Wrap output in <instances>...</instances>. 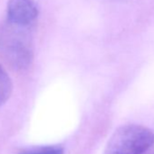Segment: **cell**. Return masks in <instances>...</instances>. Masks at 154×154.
Instances as JSON below:
<instances>
[{
  "mask_svg": "<svg viewBox=\"0 0 154 154\" xmlns=\"http://www.w3.org/2000/svg\"><path fill=\"white\" fill-rule=\"evenodd\" d=\"M28 27L8 22L0 26V55L16 71H25L34 60L33 39Z\"/></svg>",
  "mask_w": 154,
  "mask_h": 154,
  "instance_id": "obj_1",
  "label": "cell"
},
{
  "mask_svg": "<svg viewBox=\"0 0 154 154\" xmlns=\"http://www.w3.org/2000/svg\"><path fill=\"white\" fill-rule=\"evenodd\" d=\"M21 154H64V150L59 145H49L34 149Z\"/></svg>",
  "mask_w": 154,
  "mask_h": 154,
  "instance_id": "obj_5",
  "label": "cell"
},
{
  "mask_svg": "<svg viewBox=\"0 0 154 154\" xmlns=\"http://www.w3.org/2000/svg\"><path fill=\"white\" fill-rule=\"evenodd\" d=\"M153 144L151 130L138 124H126L112 133L103 154H143Z\"/></svg>",
  "mask_w": 154,
  "mask_h": 154,
  "instance_id": "obj_2",
  "label": "cell"
},
{
  "mask_svg": "<svg viewBox=\"0 0 154 154\" xmlns=\"http://www.w3.org/2000/svg\"><path fill=\"white\" fill-rule=\"evenodd\" d=\"M13 84L5 68L0 64V106L5 104L10 98Z\"/></svg>",
  "mask_w": 154,
  "mask_h": 154,
  "instance_id": "obj_4",
  "label": "cell"
},
{
  "mask_svg": "<svg viewBox=\"0 0 154 154\" xmlns=\"http://www.w3.org/2000/svg\"><path fill=\"white\" fill-rule=\"evenodd\" d=\"M8 22L28 27L38 17V8L33 0H9L8 3Z\"/></svg>",
  "mask_w": 154,
  "mask_h": 154,
  "instance_id": "obj_3",
  "label": "cell"
}]
</instances>
